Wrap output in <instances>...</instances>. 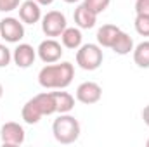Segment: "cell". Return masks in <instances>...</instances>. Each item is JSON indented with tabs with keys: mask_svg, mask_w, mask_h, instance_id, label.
I'll list each match as a JSON object with an SVG mask.
<instances>
[{
	"mask_svg": "<svg viewBox=\"0 0 149 147\" xmlns=\"http://www.w3.org/2000/svg\"><path fill=\"white\" fill-rule=\"evenodd\" d=\"M74 78V66L71 62L64 61V62H52L47 64L40 69L38 73V83L43 88L49 90H64L66 87L71 85Z\"/></svg>",
	"mask_w": 149,
	"mask_h": 147,
	"instance_id": "cell-1",
	"label": "cell"
},
{
	"mask_svg": "<svg viewBox=\"0 0 149 147\" xmlns=\"http://www.w3.org/2000/svg\"><path fill=\"white\" fill-rule=\"evenodd\" d=\"M80 132H81V126H80V121L64 112V114H59L57 119H54L52 123V133H54V139L59 142V144H73L78 140L80 137Z\"/></svg>",
	"mask_w": 149,
	"mask_h": 147,
	"instance_id": "cell-2",
	"label": "cell"
},
{
	"mask_svg": "<svg viewBox=\"0 0 149 147\" xmlns=\"http://www.w3.org/2000/svg\"><path fill=\"white\" fill-rule=\"evenodd\" d=\"M104 54L97 43H81L76 49V64L85 71H95L102 64Z\"/></svg>",
	"mask_w": 149,
	"mask_h": 147,
	"instance_id": "cell-3",
	"label": "cell"
},
{
	"mask_svg": "<svg viewBox=\"0 0 149 147\" xmlns=\"http://www.w3.org/2000/svg\"><path fill=\"white\" fill-rule=\"evenodd\" d=\"M68 28L66 16L61 10H50L45 16H42V31L47 37H61V33Z\"/></svg>",
	"mask_w": 149,
	"mask_h": 147,
	"instance_id": "cell-4",
	"label": "cell"
},
{
	"mask_svg": "<svg viewBox=\"0 0 149 147\" xmlns=\"http://www.w3.org/2000/svg\"><path fill=\"white\" fill-rule=\"evenodd\" d=\"M24 23L16 17H3L0 21V38L9 43H19L24 38Z\"/></svg>",
	"mask_w": 149,
	"mask_h": 147,
	"instance_id": "cell-5",
	"label": "cell"
},
{
	"mask_svg": "<svg viewBox=\"0 0 149 147\" xmlns=\"http://www.w3.org/2000/svg\"><path fill=\"white\" fill-rule=\"evenodd\" d=\"M63 45L54 40V38H47L43 40L37 49V55L42 59V62L45 64H52V62H57L61 57H63Z\"/></svg>",
	"mask_w": 149,
	"mask_h": 147,
	"instance_id": "cell-6",
	"label": "cell"
},
{
	"mask_svg": "<svg viewBox=\"0 0 149 147\" xmlns=\"http://www.w3.org/2000/svg\"><path fill=\"white\" fill-rule=\"evenodd\" d=\"M0 139L3 146H21L26 139V132L19 123L9 121L0 128Z\"/></svg>",
	"mask_w": 149,
	"mask_h": 147,
	"instance_id": "cell-7",
	"label": "cell"
},
{
	"mask_svg": "<svg viewBox=\"0 0 149 147\" xmlns=\"http://www.w3.org/2000/svg\"><path fill=\"white\" fill-rule=\"evenodd\" d=\"M101 97H102V88L95 81H83L76 88V101L81 104H87V106L95 104L101 101Z\"/></svg>",
	"mask_w": 149,
	"mask_h": 147,
	"instance_id": "cell-8",
	"label": "cell"
},
{
	"mask_svg": "<svg viewBox=\"0 0 149 147\" xmlns=\"http://www.w3.org/2000/svg\"><path fill=\"white\" fill-rule=\"evenodd\" d=\"M37 59V49H33L30 43H19L12 52V61L17 68H30Z\"/></svg>",
	"mask_w": 149,
	"mask_h": 147,
	"instance_id": "cell-9",
	"label": "cell"
},
{
	"mask_svg": "<svg viewBox=\"0 0 149 147\" xmlns=\"http://www.w3.org/2000/svg\"><path fill=\"white\" fill-rule=\"evenodd\" d=\"M42 5L38 3L37 0H24L17 10H19V19L24 24H37L38 21L42 19Z\"/></svg>",
	"mask_w": 149,
	"mask_h": 147,
	"instance_id": "cell-10",
	"label": "cell"
},
{
	"mask_svg": "<svg viewBox=\"0 0 149 147\" xmlns=\"http://www.w3.org/2000/svg\"><path fill=\"white\" fill-rule=\"evenodd\" d=\"M74 23L80 30H90L95 26L97 23V14H94L88 7H85V3H80L76 9H74Z\"/></svg>",
	"mask_w": 149,
	"mask_h": 147,
	"instance_id": "cell-11",
	"label": "cell"
},
{
	"mask_svg": "<svg viewBox=\"0 0 149 147\" xmlns=\"http://www.w3.org/2000/svg\"><path fill=\"white\" fill-rule=\"evenodd\" d=\"M111 50L114 54H118V55H127V54L134 52V40H132V37L128 33H125V31H120L116 35V38H114V42H113Z\"/></svg>",
	"mask_w": 149,
	"mask_h": 147,
	"instance_id": "cell-12",
	"label": "cell"
},
{
	"mask_svg": "<svg viewBox=\"0 0 149 147\" xmlns=\"http://www.w3.org/2000/svg\"><path fill=\"white\" fill-rule=\"evenodd\" d=\"M120 31H121V30H120L118 26H114V24H102V26L97 30V43H99L101 47L111 49L113 42H114V38H116V35H118Z\"/></svg>",
	"mask_w": 149,
	"mask_h": 147,
	"instance_id": "cell-13",
	"label": "cell"
},
{
	"mask_svg": "<svg viewBox=\"0 0 149 147\" xmlns=\"http://www.w3.org/2000/svg\"><path fill=\"white\" fill-rule=\"evenodd\" d=\"M83 42V35L80 31V28H66L61 33V43L63 47L70 49V50H76Z\"/></svg>",
	"mask_w": 149,
	"mask_h": 147,
	"instance_id": "cell-14",
	"label": "cell"
},
{
	"mask_svg": "<svg viewBox=\"0 0 149 147\" xmlns=\"http://www.w3.org/2000/svg\"><path fill=\"white\" fill-rule=\"evenodd\" d=\"M42 111L38 107L37 101L35 99H30L24 106H23V109H21V118L24 119V123H28V125H37L38 121L42 119Z\"/></svg>",
	"mask_w": 149,
	"mask_h": 147,
	"instance_id": "cell-15",
	"label": "cell"
},
{
	"mask_svg": "<svg viewBox=\"0 0 149 147\" xmlns=\"http://www.w3.org/2000/svg\"><path fill=\"white\" fill-rule=\"evenodd\" d=\"M33 99L37 101L38 107H40V111H42V114H43V116H50V114L57 112V109H56L54 92H42V94L35 95Z\"/></svg>",
	"mask_w": 149,
	"mask_h": 147,
	"instance_id": "cell-16",
	"label": "cell"
},
{
	"mask_svg": "<svg viewBox=\"0 0 149 147\" xmlns=\"http://www.w3.org/2000/svg\"><path fill=\"white\" fill-rule=\"evenodd\" d=\"M54 99H56V109L59 114L70 112L74 107V97L68 92H54Z\"/></svg>",
	"mask_w": 149,
	"mask_h": 147,
	"instance_id": "cell-17",
	"label": "cell"
},
{
	"mask_svg": "<svg viewBox=\"0 0 149 147\" xmlns=\"http://www.w3.org/2000/svg\"><path fill=\"white\" fill-rule=\"evenodd\" d=\"M134 62L139 68H149V40L134 47Z\"/></svg>",
	"mask_w": 149,
	"mask_h": 147,
	"instance_id": "cell-18",
	"label": "cell"
},
{
	"mask_svg": "<svg viewBox=\"0 0 149 147\" xmlns=\"http://www.w3.org/2000/svg\"><path fill=\"white\" fill-rule=\"evenodd\" d=\"M83 3H85V7H88L94 14H101V12H104L108 7H109V3H111V0H83Z\"/></svg>",
	"mask_w": 149,
	"mask_h": 147,
	"instance_id": "cell-19",
	"label": "cell"
},
{
	"mask_svg": "<svg viewBox=\"0 0 149 147\" xmlns=\"http://www.w3.org/2000/svg\"><path fill=\"white\" fill-rule=\"evenodd\" d=\"M135 31L141 35V37H149V16H135Z\"/></svg>",
	"mask_w": 149,
	"mask_h": 147,
	"instance_id": "cell-20",
	"label": "cell"
},
{
	"mask_svg": "<svg viewBox=\"0 0 149 147\" xmlns=\"http://www.w3.org/2000/svg\"><path fill=\"white\" fill-rule=\"evenodd\" d=\"M10 61H12V52H10L3 43H0V68L9 66Z\"/></svg>",
	"mask_w": 149,
	"mask_h": 147,
	"instance_id": "cell-21",
	"label": "cell"
},
{
	"mask_svg": "<svg viewBox=\"0 0 149 147\" xmlns=\"http://www.w3.org/2000/svg\"><path fill=\"white\" fill-rule=\"evenodd\" d=\"M21 5V0H0V12H12Z\"/></svg>",
	"mask_w": 149,
	"mask_h": 147,
	"instance_id": "cell-22",
	"label": "cell"
},
{
	"mask_svg": "<svg viewBox=\"0 0 149 147\" xmlns=\"http://www.w3.org/2000/svg\"><path fill=\"white\" fill-rule=\"evenodd\" d=\"M135 12L139 16H149V0H135Z\"/></svg>",
	"mask_w": 149,
	"mask_h": 147,
	"instance_id": "cell-23",
	"label": "cell"
},
{
	"mask_svg": "<svg viewBox=\"0 0 149 147\" xmlns=\"http://www.w3.org/2000/svg\"><path fill=\"white\" fill-rule=\"evenodd\" d=\"M142 119H144V123L149 126V104L142 109Z\"/></svg>",
	"mask_w": 149,
	"mask_h": 147,
	"instance_id": "cell-24",
	"label": "cell"
},
{
	"mask_svg": "<svg viewBox=\"0 0 149 147\" xmlns=\"http://www.w3.org/2000/svg\"><path fill=\"white\" fill-rule=\"evenodd\" d=\"M37 2L40 3V5H50V3H52L54 0H37Z\"/></svg>",
	"mask_w": 149,
	"mask_h": 147,
	"instance_id": "cell-25",
	"label": "cell"
},
{
	"mask_svg": "<svg viewBox=\"0 0 149 147\" xmlns=\"http://www.w3.org/2000/svg\"><path fill=\"white\" fill-rule=\"evenodd\" d=\"M2 95H3V87H2V83H0V99H2Z\"/></svg>",
	"mask_w": 149,
	"mask_h": 147,
	"instance_id": "cell-26",
	"label": "cell"
},
{
	"mask_svg": "<svg viewBox=\"0 0 149 147\" xmlns=\"http://www.w3.org/2000/svg\"><path fill=\"white\" fill-rule=\"evenodd\" d=\"M66 3H74V2H80V0H64Z\"/></svg>",
	"mask_w": 149,
	"mask_h": 147,
	"instance_id": "cell-27",
	"label": "cell"
},
{
	"mask_svg": "<svg viewBox=\"0 0 149 147\" xmlns=\"http://www.w3.org/2000/svg\"><path fill=\"white\" fill-rule=\"evenodd\" d=\"M146 146H148V147H149V139H148V142H146Z\"/></svg>",
	"mask_w": 149,
	"mask_h": 147,
	"instance_id": "cell-28",
	"label": "cell"
}]
</instances>
